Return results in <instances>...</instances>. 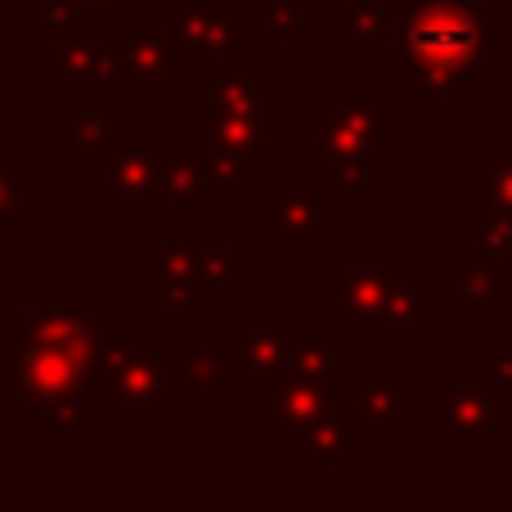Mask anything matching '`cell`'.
Masks as SVG:
<instances>
[{
	"label": "cell",
	"instance_id": "cell-1",
	"mask_svg": "<svg viewBox=\"0 0 512 512\" xmlns=\"http://www.w3.org/2000/svg\"><path fill=\"white\" fill-rule=\"evenodd\" d=\"M104 328V306H95L77 283H50L32 315L0 337L18 409H36L54 432H77L90 396L86 364Z\"/></svg>",
	"mask_w": 512,
	"mask_h": 512
},
{
	"label": "cell",
	"instance_id": "cell-2",
	"mask_svg": "<svg viewBox=\"0 0 512 512\" xmlns=\"http://www.w3.org/2000/svg\"><path fill=\"white\" fill-rule=\"evenodd\" d=\"M396 63L400 68H459L477 72L495 63V5L490 0H414L405 23H396Z\"/></svg>",
	"mask_w": 512,
	"mask_h": 512
},
{
	"label": "cell",
	"instance_id": "cell-3",
	"mask_svg": "<svg viewBox=\"0 0 512 512\" xmlns=\"http://www.w3.org/2000/svg\"><path fill=\"white\" fill-rule=\"evenodd\" d=\"M306 162L324 171H373L391 162V108L373 99L369 81H351L342 104L315 99L306 108Z\"/></svg>",
	"mask_w": 512,
	"mask_h": 512
},
{
	"label": "cell",
	"instance_id": "cell-4",
	"mask_svg": "<svg viewBox=\"0 0 512 512\" xmlns=\"http://www.w3.org/2000/svg\"><path fill=\"white\" fill-rule=\"evenodd\" d=\"M104 409L117 414L131 432H162L171 414L189 405V391L180 382V364H176V346H149L131 351L108 382L99 387Z\"/></svg>",
	"mask_w": 512,
	"mask_h": 512
},
{
	"label": "cell",
	"instance_id": "cell-5",
	"mask_svg": "<svg viewBox=\"0 0 512 512\" xmlns=\"http://www.w3.org/2000/svg\"><path fill=\"white\" fill-rule=\"evenodd\" d=\"M203 225H171L162 243L144 248V306L158 310L162 324L171 333L189 324V315L212 301V283L203 270V248H207Z\"/></svg>",
	"mask_w": 512,
	"mask_h": 512
},
{
	"label": "cell",
	"instance_id": "cell-6",
	"mask_svg": "<svg viewBox=\"0 0 512 512\" xmlns=\"http://www.w3.org/2000/svg\"><path fill=\"white\" fill-rule=\"evenodd\" d=\"M427 423L432 432L450 436V450L490 454L495 436L512 432V396L499 391L481 369H459L445 387L427 391Z\"/></svg>",
	"mask_w": 512,
	"mask_h": 512
},
{
	"label": "cell",
	"instance_id": "cell-7",
	"mask_svg": "<svg viewBox=\"0 0 512 512\" xmlns=\"http://www.w3.org/2000/svg\"><path fill=\"white\" fill-rule=\"evenodd\" d=\"M41 81L45 86H113L122 81L117 32L86 14H45Z\"/></svg>",
	"mask_w": 512,
	"mask_h": 512
},
{
	"label": "cell",
	"instance_id": "cell-8",
	"mask_svg": "<svg viewBox=\"0 0 512 512\" xmlns=\"http://www.w3.org/2000/svg\"><path fill=\"white\" fill-rule=\"evenodd\" d=\"M409 265L391 261L387 243H351L346 261L328 270V333L373 328L382 301L409 279Z\"/></svg>",
	"mask_w": 512,
	"mask_h": 512
},
{
	"label": "cell",
	"instance_id": "cell-9",
	"mask_svg": "<svg viewBox=\"0 0 512 512\" xmlns=\"http://www.w3.org/2000/svg\"><path fill=\"white\" fill-rule=\"evenodd\" d=\"M162 18H167L189 68L194 63L243 59L248 54L252 18H243L239 9L221 5V0H162Z\"/></svg>",
	"mask_w": 512,
	"mask_h": 512
},
{
	"label": "cell",
	"instance_id": "cell-10",
	"mask_svg": "<svg viewBox=\"0 0 512 512\" xmlns=\"http://www.w3.org/2000/svg\"><path fill=\"white\" fill-rule=\"evenodd\" d=\"M292 346V310L288 306H248L239 328H225V360L239 369L248 391H270L283 378Z\"/></svg>",
	"mask_w": 512,
	"mask_h": 512
},
{
	"label": "cell",
	"instance_id": "cell-11",
	"mask_svg": "<svg viewBox=\"0 0 512 512\" xmlns=\"http://www.w3.org/2000/svg\"><path fill=\"white\" fill-rule=\"evenodd\" d=\"M117 63L122 81L135 86H185L189 77V59L180 54L167 18H153L149 9L117 27Z\"/></svg>",
	"mask_w": 512,
	"mask_h": 512
},
{
	"label": "cell",
	"instance_id": "cell-12",
	"mask_svg": "<svg viewBox=\"0 0 512 512\" xmlns=\"http://www.w3.org/2000/svg\"><path fill=\"white\" fill-rule=\"evenodd\" d=\"M369 445H373V423H364L346 400L288 432V450L306 454V463L315 472H346L355 463V454H364Z\"/></svg>",
	"mask_w": 512,
	"mask_h": 512
},
{
	"label": "cell",
	"instance_id": "cell-13",
	"mask_svg": "<svg viewBox=\"0 0 512 512\" xmlns=\"http://www.w3.org/2000/svg\"><path fill=\"white\" fill-rule=\"evenodd\" d=\"M346 405L387 432H409L414 423V382L405 369H351L346 373Z\"/></svg>",
	"mask_w": 512,
	"mask_h": 512
},
{
	"label": "cell",
	"instance_id": "cell-14",
	"mask_svg": "<svg viewBox=\"0 0 512 512\" xmlns=\"http://www.w3.org/2000/svg\"><path fill=\"white\" fill-rule=\"evenodd\" d=\"M265 243L270 248H292V243L328 248L333 243V230H328L324 203L315 198V189H297V185L265 189Z\"/></svg>",
	"mask_w": 512,
	"mask_h": 512
},
{
	"label": "cell",
	"instance_id": "cell-15",
	"mask_svg": "<svg viewBox=\"0 0 512 512\" xmlns=\"http://www.w3.org/2000/svg\"><path fill=\"white\" fill-rule=\"evenodd\" d=\"M63 167H99L117 144L126 140V108L122 104H104V108H86V104H63Z\"/></svg>",
	"mask_w": 512,
	"mask_h": 512
},
{
	"label": "cell",
	"instance_id": "cell-16",
	"mask_svg": "<svg viewBox=\"0 0 512 512\" xmlns=\"http://www.w3.org/2000/svg\"><path fill=\"white\" fill-rule=\"evenodd\" d=\"M234 149H243L256 167L274 158V149H288L292 144V108L283 99H261L252 113L239 117H207Z\"/></svg>",
	"mask_w": 512,
	"mask_h": 512
},
{
	"label": "cell",
	"instance_id": "cell-17",
	"mask_svg": "<svg viewBox=\"0 0 512 512\" xmlns=\"http://www.w3.org/2000/svg\"><path fill=\"white\" fill-rule=\"evenodd\" d=\"M207 77V117H239L252 113L265 99V81H270V63L261 59H216L203 63Z\"/></svg>",
	"mask_w": 512,
	"mask_h": 512
},
{
	"label": "cell",
	"instance_id": "cell-18",
	"mask_svg": "<svg viewBox=\"0 0 512 512\" xmlns=\"http://www.w3.org/2000/svg\"><path fill=\"white\" fill-rule=\"evenodd\" d=\"M99 167H104V203L108 207H153L158 144L122 140Z\"/></svg>",
	"mask_w": 512,
	"mask_h": 512
},
{
	"label": "cell",
	"instance_id": "cell-19",
	"mask_svg": "<svg viewBox=\"0 0 512 512\" xmlns=\"http://www.w3.org/2000/svg\"><path fill=\"white\" fill-rule=\"evenodd\" d=\"M346 400V382H301V378H283L265 391V427L270 432H283L288 436L292 427L310 423V418L328 414Z\"/></svg>",
	"mask_w": 512,
	"mask_h": 512
},
{
	"label": "cell",
	"instance_id": "cell-20",
	"mask_svg": "<svg viewBox=\"0 0 512 512\" xmlns=\"http://www.w3.org/2000/svg\"><path fill=\"white\" fill-rule=\"evenodd\" d=\"M212 198V176L189 153V144H158V176H153V207H203Z\"/></svg>",
	"mask_w": 512,
	"mask_h": 512
},
{
	"label": "cell",
	"instance_id": "cell-21",
	"mask_svg": "<svg viewBox=\"0 0 512 512\" xmlns=\"http://www.w3.org/2000/svg\"><path fill=\"white\" fill-rule=\"evenodd\" d=\"M346 373H351V351H346V346H337L333 337H328V328H292V346H288L283 378L337 382V387H342Z\"/></svg>",
	"mask_w": 512,
	"mask_h": 512
},
{
	"label": "cell",
	"instance_id": "cell-22",
	"mask_svg": "<svg viewBox=\"0 0 512 512\" xmlns=\"http://www.w3.org/2000/svg\"><path fill=\"white\" fill-rule=\"evenodd\" d=\"M454 310H512V261H477L454 270L450 283Z\"/></svg>",
	"mask_w": 512,
	"mask_h": 512
},
{
	"label": "cell",
	"instance_id": "cell-23",
	"mask_svg": "<svg viewBox=\"0 0 512 512\" xmlns=\"http://www.w3.org/2000/svg\"><path fill=\"white\" fill-rule=\"evenodd\" d=\"M185 144H189V153L203 162V171L212 176V185H234V189H243V185L252 180L256 162H252L243 149H234V144L225 140V135L216 131L212 122H207V117H194V122L185 126Z\"/></svg>",
	"mask_w": 512,
	"mask_h": 512
},
{
	"label": "cell",
	"instance_id": "cell-24",
	"mask_svg": "<svg viewBox=\"0 0 512 512\" xmlns=\"http://www.w3.org/2000/svg\"><path fill=\"white\" fill-rule=\"evenodd\" d=\"M396 36L382 0H328V41L333 45H382Z\"/></svg>",
	"mask_w": 512,
	"mask_h": 512
},
{
	"label": "cell",
	"instance_id": "cell-25",
	"mask_svg": "<svg viewBox=\"0 0 512 512\" xmlns=\"http://www.w3.org/2000/svg\"><path fill=\"white\" fill-rule=\"evenodd\" d=\"M373 328H400V333H427L432 328V288L427 283H414L409 274L387 301H382Z\"/></svg>",
	"mask_w": 512,
	"mask_h": 512
},
{
	"label": "cell",
	"instance_id": "cell-26",
	"mask_svg": "<svg viewBox=\"0 0 512 512\" xmlns=\"http://www.w3.org/2000/svg\"><path fill=\"white\" fill-rule=\"evenodd\" d=\"M41 203H45V189L23 180V149L18 144H0V225L18 221V216H27Z\"/></svg>",
	"mask_w": 512,
	"mask_h": 512
},
{
	"label": "cell",
	"instance_id": "cell-27",
	"mask_svg": "<svg viewBox=\"0 0 512 512\" xmlns=\"http://www.w3.org/2000/svg\"><path fill=\"white\" fill-rule=\"evenodd\" d=\"M405 72H409V104H436V99L472 104L477 99L472 72H459V68H405Z\"/></svg>",
	"mask_w": 512,
	"mask_h": 512
},
{
	"label": "cell",
	"instance_id": "cell-28",
	"mask_svg": "<svg viewBox=\"0 0 512 512\" xmlns=\"http://www.w3.org/2000/svg\"><path fill=\"white\" fill-rule=\"evenodd\" d=\"M472 198L499 212H512V140L495 144L486 153V162L472 167Z\"/></svg>",
	"mask_w": 512,
	"mask_h": 512
},
{
	"label": "cell",
	"instance_id": "cell-29",
	"mask_svg": "<svg viewBox=\"0 0 512 512\" xmlns=\"http://www.w3.org/2000/svg\"><path fill=\"white\" fill-rule=\"evenodd\" d=\"M176 364H180V382H185L189 396L221 391L234 373L225 351H212V346H176Z\"/></svg>",
	"mask_w": 512,
	"mask_h": 512
},
{
	"label": "cell",
	"instance_id": "cell-30",
	"mask_svg": "<svg viewBox=\"0 0 512 512\" xmlns=\"http://www.w3.org/2000/svg\"><path fill=\"white\" fill-rule=\"evenodd\" d=\"M472 256L477 261H512V212L477 203L472 207Z\"/></svg>",
	"mask_w": 512,
	"mask_h": 512
},
{
	"label": "cell",
	"instance_id": "cell-31",
	"mask_svg": "<svg viewBox=\"0 0 512 512\" xmlns=\"http://www.w3.org/2000/svg\"><path fill=\"white\" fill-rule=\"evenodd\" d=\"M153 5H162V0H45L41 14H86L117 32L122 23H131L135 14H144Z\"/></svg>",
	"mask_w": 512,
	"mask_h": 512
},
{
	"label": "cell",
	"instance_id": "cell-32",
	"mask_svg": "<svg viewBox=\"0 0 512 512\" xmlns=\"http://www.w3.org/2000/svg\"><path fill=\"white\" fill-rule=\"evenodd\" d=\"M252 23H261L265 32L279 36V41H292V45L310 41V14L301 0H265V5L256 9Z\"/></svg>",
	"mask_w": 512,
	"mask_h": 512
},
{
	"label": "cell",
	"instance_id": "cell-33",
	"mask_svg": "<svg viewBox=\"0 0 512 512\" xmlns=\"http://www.w3.org/2000/svg\"><path fill=\"white\" fill-rule=\"evenodd\" d=\"M207 283L216 288H248V248L243 243H207L203 248Z\"/></svg>",
	"mask_w": 512,
	"mask_h": 512
},
{
	"label": "cell",
	"instance_id": "cell-34",
	"mask_svg": "<svg viewBox=\"0 0 512 512\" xmlns=\"http://www.w3.org/2000/svg\"><path fill=\"white\" fill-rule=\"evenodd\" d=\"M315 198L324 207H369L373 203V185L369 171H328V185H315Z\"/></svg>",
	"mask_w": 512,
	"mask_h": 512
},
{
	"label": "cell",
	"instance_id": "cell-35",
	"mask_svg": "<svg viewBox=\"0 0 512 512\" xmlns=\"http://www.w3.org/2000/svg\"><path fill=\"white\" fill-rule=\"evenodd\" d=\"M486 373L490 382H495L499 391H508L512 396V346H499V351H490V360H486Z\"/></svg>",
	"mask_w": 512,
	"mask_h": 512
},
{
	"label": "cell",
	"instance_id": "cell-36",
	"mask_svg": "<svg viewBox=\"0 0 512 512\" xmlns=\"http://www.w3.org/2000/svg\"><path fill=\"white\" fill-rule=\"evenodd\" d=\"M9 409H18V400H14V387H9V360L0 351V423H5Z\"/></svg>",
	"mask_w": 512,
	"mask_h": 512
},
{
	"label": "cell",
	"instance_id": "cell-37",
	"mask_svg": "<svg viewBox=\"0 0 512 512\" xmlns=\"http://www.w3.org/2000/svg\"><path fill=\"white\" fill-rule=\"evenodd\" d=\"M221 5H230V9H239L243 18H256V9L265 5V0H221Z\"/></svg>",
	"mask_w": 512,
	"mask_h": 512
},
{
	"label": "cell",
	"instance_id": "cell-38",
	"mask_svg": "<svg viewBox=\"0 0 512 512\" xmlns=\"http://www.w3.org/2000/svg\"><path fill=\"white\" fill-rule=\"evenodd\" d=\"M0 99H5V68H0Z\"/></svg>",
	"mask_w": 512,
	"mask_h": 512
},
{
	"label": "cell",
	"instance_id": "cell-39",
	"mask_svg": "<svg viewBox=\"0 0 512 512\" xmlns=\"http://www.w3.org/2000/svg\"><path fill=\"white\" fill-rule=\"evenodd\" d=\"M0 301H5V274H0Z\"/></svg>",
	"mask_w": 512,
	"mask_h": 512
},
{
	"label": "cell",
	"instance_id": "cell-40",
	"mask_svg": "<svg viewBox=\"0 0 512 512\" xmlns=\"http://www.w3.org/2000/svg\"><path fill=\"white\" fill-rule=\"evenodd\" d=\"M27 5H36V9H41V5H45V0H27Z\"/></svg>",
	"mask_w": 512,
	"mask_h": 512
}]
</instances>
